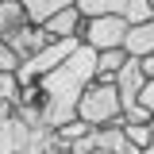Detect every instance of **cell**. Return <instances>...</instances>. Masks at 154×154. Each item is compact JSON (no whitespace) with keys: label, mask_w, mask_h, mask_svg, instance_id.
I'll return each instance as SVG.
<instances>
[{"label":"cell","mask_w":154,"mask_h":154,"mask_svg":"<svg viewBox=\"0 0 154 154\" xmlns=\"http://www.w3.org/2000/svg\"><path fill=\"white\" fill-rule=\"evenodd\" d=\"M93 77H96V50L81 46L54 73H46L42 81H35L31 89L19 93L16 119H23L27 127H38V131H58V127L73 123L81 93L93 85Z\"/></svg>","instance_id":"obj_1"},{"label":"cell","mask_w":154,"mask_h":154,"mask_svg":"<svg viewBox=\"0 0 154 154\" xmlns=\"http://www.w3.org/2000/svg\"><path fill=\"white\" fill-rule=\"evenodd\" d=\"M77 119L85 123V127H112V123H123V104H119V93H116V85H89L85 93H81V104H77Z\"/></svg>","instance_id":"obj_2"},{"label":"cell","mask_w":154,"mask_h":154,"mask_svg":"<svg viewBox=\"0 0 154 154\" xmlns=\"http://www.w3.org/2000/svg\"><path fill=\"white\" fill-rule=\"evenodd\" d=\"M127 31H131L127 19H119V16H96V19H85V23H81V35H77V38L100 54V50H116V46H123Z\"/></svg>","instance_id":"obj_3"},{"label":"cell","mask_w":154,"mask_h":154,"mask_svg":"<svg viewBox=\"0 0 154 154\" xmlns=\"http://www.w3.org/2000/svg\"><path fill=\"white\" fill-rule=\"evenodd\" d=\"M77 12L85 19H96V16H119L127 19V23H146V19H154L150 12V0H73Z\"/></svg>","instance_id":"obj_4"},{"label":"cell","mask_w":154,"mask_h":154,"mask_svg":"<svg viewBox=\"0 0 154 154\" xmlns=\"http://www.w3.org/2000/svg\"><path fill=\"white\" fill-rule=\"evenodd\" d=\"M146 89V73H143V66L135 62V58H127V66L119 69V77H116V93H119V104L123 108H131V104H139V93Z\"/></svg>","instance_id":"obj_5"},{"label":"cell","mask_w":154,"mask_h":154,"mask_svg":"<svg viewBox=\"0 0 154 154\" xmlns=\"http://www.w3.org/2000/svg\"><path fill=\"white\" fill-rule=\"evenodd\" d=\"M0 42H8V46H12V50L19 54V62H27V58H35L38 50H46V46H50L54 38L46 35L42 27H35V23H27L23 31H16L12 38H0Z\"/></svg>","instance_id":"obj_6"},{"label":"cell","mask_w":154,"mask_h":154,"mask_svg":"<svg viewBox=\"0 0 154 154\" xmlns=\"http://www.w3.org/2000/svg\"><path fill=\"white\" fill-rule=\"evenodd\" d=\"M123 50H127V58H135V62L154 58V19L135 23L131 31H127V38H123Z\"/></svg>","instance_id":"obj_7"},{"label":"cell","mask_w":154,"mask_h":154,"mask_svg":"<svg viewBox=\"0 0 154 154\" xmlns=\"http://www.w3.org/2000/svg\"><path fill=\"white\" fill-rule=\"evenodd\" d=\"M127 66V50L123 46H116V50H100L96 54V85H116V77H119V69Z\"/></svg>","instance_id":"obj_8"},{"label":"cell","mask_w":154,"mask_h":154,"mask_svg":"<svg viewBox=\"0 0 154 154\" xmlns=\"http://www.w3.org/2000/svg\"><path fill=\"white\" fill-rule=\"evenodd\" d=\"M81 23H85V16L77 12V4H73V8L58 12V16L50 19V23H46L42 31H46L50 38H77V35H81Z\"/></svg>","instance_id":"obj_9"},{"label":"cell","mask_w":154,"mask_h":154,"mask_svg":"<svg viewBox=\"0 0 154 154\" xmlns=\"http://www.w3.org/2000/svg\"><path fill=\"white\" fill-rule=\"evenodd\" d=\"M31 19H27V8L19 0H0V38H12L16 31H23Z\"/></svg>","instance_id":"obj_10"},{"label":"cell","mask_w":154,"mask_h":154,"mask_svg":"<svg viewBox=\"0 0 154 154\" xmlns=\"http://www.w3.org/2000/svg\"><path fill=\"white\" fill-rule=\"evenodd\" d=\"M23 8H27V19L35 23V27H46L58 12H66V8H73V0H19Z\"/></svg>","instance_id":"obj_11"},{"label":"cell","mask_w":154,"mask_h":154,"mask_svg":"<svg viewBox=\"0 0 154 154\" xmlns=\"http://www.w3.org/2000/svg\"><path fill=\"white\" fill-rule=\"evenodd\" d=\"M123 135H127V143H131L135 150H146V146L154 143L150 123H123Z\"/></svg>","instance_id":"obj_12"},{"label":"cell","mask_w":154,"mask_h":154,"mask_svg":"<svg viewBox=\"0 0 154 154\" xmlns=\"http://www.w3.org/2000/svg\"><path fill=\"white\" fill-rule=\"evenodd\" d=\"M19 81H16V73H0V104H16L19 100Z\"/></svg>","instance_id":"obj_13"},{"label":"cell","mask_w":154,"mask_h":154,"mask_svg":"<svg viewBox=\"0 0 154 154\" xmlns=\"http://www.w3.org/2000/svg\"><path fill=\"white\" fill-rule=\"evenodd\" d=\"M16 69H19V54L8 42H0V73H16Z\"/></svg>","instance_id":"obj_14"},{"label":"cell","mask_w":154,"mask_h":154,"mask_svg":"<svg viewBox=\"0 0 154 154\" xmlns=\"http://www.w3.org/2000/svg\"><path fill=\"white\" fill-rule=\"evenodd\" d=\"M123 123H154V119L143 104H131V108H123Z\"/></svg>","instance_id":"obj_15"},{"label":"cell","mask_w":154,"mask_h":154,"mask_svg":"<svg viewBox=\"0 0 154 154\" xmlns=\"http://www.w3.org/2000/svg\"><path fill=\"white\" fill-rule=\"evenodd\" d=\"M96 150V131H89V135H81L73 146H69V154H93Z\"/></svg>","instance_id":"obj_16"},{"label":"cell","mask_w":154,"mask_h":154,"mask_svg":"<svg viewBox=\"0 0 154 154\" xmlns=\"http://www.w3.org/2000/svg\"><path fill=\"white\" fill-rule=\"evenodd\" d=\"M139 104H143V108L150 112V119H154V81H146V89L139 93Z\"/></svg>","instance_id":"obj_17"},{"label":"cell","mask_w":154,"mask_h":154,"mask_svg":"<svg viewBox=\"0 0 154 154\" xmlns=\"http://www.w3.org/2000/svg\"><path fill=\"white\" fill-rule=\"evenodd\" d=\"M139 66H143V73H146V81H154V58H143Z\"/></svg>","instance_id":"obj_18"},{"label":"cell","mask_w":154,"mask_h":154,"mask_svg":"<svg viewBox=\"0 0 154 154\" xmlns=\"http://www.w3.org/2000/svg\"><path fill=\"white\" fill-rule=\"evenodd\" d=\"M150 135H154V123H150ZM150 146H154V143H150Z\"/></svg>","instance_id":"obj_19"},{"label":"cell","mask_w":154,"mask_h":154,"mask_svg":"<svg viewBox=\"0 0 154 154\" xmlns=\"http://www.w3.org/2000/svg\"><path fill=\"white\" fill-rule=\"evenodd\" d=\"M58 154H69V150H58Z\"/></svg>","instance_id":"obj_20"},{"label":"cell","mask_w":154,"mask_h":154,"mask_svg":"<svg viewBox=\"0 0 154 154\" xmlns=\"http://www.w3.org/2000/svg\"><path fill=\"white\" fill-rule=\"evenodd\" d=\"M150 12H154V0H150Z\"/></svg>","instance_id":"obj_21"}]
</instances>
